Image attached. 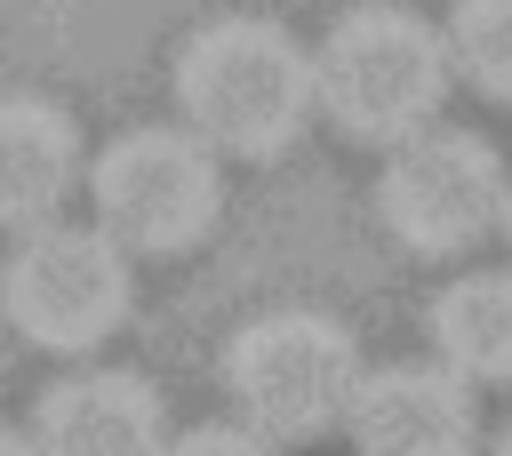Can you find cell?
Wrapping results in <instances>:
<instances>
[{
  "mask_svg": "<svg viewBox=\"0 0 512 456\" xmlns=\"http://www.w3.org/2000/svg\"><path fill=\"white\" fill-rule=\"evenodd\" d=\"M176 104L216 160H272L312 120V56L272 16H216L176 48Z\"/></svg>",
  "mask_w": 512,
  "mask_h": 456,
  "instance_id": "obj_1",
  "label": "cell"
},
{
  "mask_svg": "<svg viewBox=\"0 0 512 456\" xmlns=\"http://www.w3.org/2000/svg\"><path fill=\"white\" fill-rule=\"evenodd\" d=\"M448 96V40L400 0L344 8L312 48V112H328L352 144H408L432 128Z\"/></svg>",
  "mask_w": 512,
  "mask_h": 456,
  "instance_id": "obj_2",
  "label": "cell"
},
{
  "mask_svg": "<svg viewBox=\"0 0 512 456\" xmlns=\"http://www.w3.org/2000/svg\"><path fill=\"white\" fill-rule=\"evenodd\" d=\"M224 392H232V416L280 448L296 440H320L344 424L352 392H360V344L344 320L328 312H256L248 328H232L224 344Z\"/></svg>",
  "mask_w": 512,
  "mask_h": 456,
  "instance_id": "obj_3",
  "label": "cell"
},
{
  "mask_svg": "<svg viewBox=\"0 0 512 456\" xmlns=\"http://www.w3.org/2000/svg\"><path fill=\"white\" fill-rule=\"evenodd\" d=\"M128 248L104 224H32L0 256V312L40 352H96L128 320Z\"/></svg>",
  "mask_w": 512,
  "mask_h": 456,
  "instance_id": "obj_4",
  "label": "cell"
},
{
  "mask_svg": "<svg viewBox=\"0 0 512 456\" xmlns=\"http://www.w3.org/2000/svg\"><path fill=\"white\" fill-rule=\"evenodd\" d=\"M88 192H96V224L120 248H144V256H184L224 216V168L192 128L112 136L88 168Z\"/></svg>",
  "mask_w": 512,
  "mask_h": 456,
  "instance_id": "obj_5",
  "label": "cell"
},
{
  "mask_svg": "<svg viewBox=\"0 0 512 456\" xmlns=\"http://www.w3.org/2000/svg\"><path fill=\"white\" fill-rule=\"evenodd\" d=\"M376 216L408 256H456L504 216V160L472 128H424L384 152L376 176Z\"/></svg>",
  "mask_w": 512,
  "mask_h": 456,
  "instance_id": "obj_6",
  "label": "cell"
},
{
  "mask_svg": "<svg viewBox=\"0 0 512 456\" xmlns=\"http://www.w3.org/2000/svg\"><path fill=\"white\" fill-rule=\"evenodd\" d=\"M344 432L360 456H472V384L440 360H392L360 368V392L344 408Z\"/></svg>",
  "mask_w": 512,
  "mask_h": 456,
  "instance_id": "obj_7",
  "label": "cell"
},
{
  "mask_svg": "<svg viewBox=\"0 0 512 456\" xmlns=\"http://www.w3.org/2000/svg\"><path fill=\"white\" fill-rule=\"evenodd\" d=\"M32 456H160L168 416L160 392L128 368H72L32 408Z\"/></svg>",
  "mask_w": 512,
  "mask_h": 456,
  "instance_id": "obj_8",
  "label": "cell"
},
{
  "mask_svg": "<svg viewBox=\"0 0 512 456\" xmlns=\"http://www.w3.org/2000/svg\"><path fill=\"white\" fill-rule=\"evenodd\" d=\"M80 176H88V152L72 112L48 96H0V224L8 232L48 224Z\"/></svg>",
  "mask_w": 512,
  "mask_h": 456,
  "instance_id": "obj_9",
  "label": "cell"
},
{
  "mask_svg": "<svg viewBox=\"0 0 512 456\" xmlns=\"http://www.w3.org/2000/svg\"><path fill=\"white\" fill-rule=\"evenodd\" d=\"M432 352L464 384H512V272H464L432 296Z\"/></svg>",
  "mask_w": 512,
  "mask_h": 456,
  "instance_id": "obj_10",
  "label": "cell"
},
{
  "mask_svg": "<svg viewBox=\"0 0 512 456\" xmlns=\"http://www.w3.org/2000/svg\"><path fill=\"white\" fill-rule=\"evenodd\" d=\"M440 40H448V72H464L480 96L512 104V0H456Z\"/></svg>",
  "mask_w": 512,
  "mask_h": 456,
  "instance_id": "obj_11",
  "label": "cell"
},
{
  "mask_svg": "<svg viewBox=\"0 0 512 456\" xmlns=\"http://www.w3.org/2000/svg\"><path fill=\"white\" fill-rule=\"evenodd\" d=\"M160 456H280V440H264L248 424H184Z\"/></svg>",
  "mask_w": 512,
  "mask_h": 456,
  "instance_id": "obj_12",
  "label": "cell"
},
{
  "mask_svg": "<svg viewBox=\"0 0 512 456\" xmlns=\"http://www.w3.org/2000/svg\"><path fill=\"white\" fill-rule=\"evenodd\" d=\"M0 456H32V440H24V432H16L8 416H0Z\"/></svg>",
  "mask_w": 512,
  "mask_h": 456,
  "instance_id": "obj_13",
  "label": "cell"
},
{
  "mask_svg": "<svg viewBox=\"0 0 512 456\" xmlns=\"http://www.w3.org/2000/svg\"><path fill=\"white\" fill-rule=\"evenodd\" d=\"M496 224H504V240H512V184H504V216H496Z\"/></svg>",
  "mask_w": 512,
  "mask_h": 456,
  "instance_id": "obj_14",
  "label": "cell"
},
{
  "mask_svg": "<svg viewBox=\"0 0 512 456\" xmlns=\"http://www.w3.org/2000/svg\"><path fill=\"white\" fill-rule=\"evenodd\" d=\"M496 456H512V424H504V440H496Z\"/></svg>",
  "mask_w": 512,
  "mask_h": 456,
  "instance_id": "obj_15",
  "label": "cell"
}]
</instances>
